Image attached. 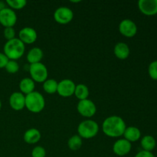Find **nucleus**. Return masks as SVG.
<instances>
[{"mask_svg":"<svg viewBox=\"0 0 157 157\" xmlns=\"http://www.w3.org/2000/svg\"><path fill=\"white\" fill-rule=\"evenodd\" d=\"M127 128L125 121L119 116H110L104 120L102 124L103 132L106 136L117 138L124 135Z\"/></svg>","mask_w":157,"mask_h":157,"instance_id":"obj_1","label":"nucleus"},{"mask_svg":"<svg viewBox=\"0 0 157 157\" xmlns=\"http://www.w3.org/2000/svg\"><path fill=\"white\" fill-rule=\"evenodd\" d=\"M3 51H4L3 53L7 56L9 60L16 61L21 58L24 55L25 45L18 38H15L10 41H6L3 48Z\"/></svg>","mask_w":157,"mask_h":157,"instance_id":"obj_2","label":"nucleus"},{"mask_svg":"<svg viewBox=\"0 0 157 157\" xmlns=\"http://www.w3.org/2000/svg\"><path fill=\"white\" fill-rule=\"evenodd\" d=\"M45 107V100L38 91H33L25 95V107L29 111L38 113L42 111Z\"/></svg>","mask_w":157,"mask_h":157,"instance_id":"obj_3","label":"nucleus"},{"mask_svg":"<svg viewBox=\"0 0 157 157\" xmlns=\"http://www.w3.org/2000/svg\"><path fill=\"white\" fill-rule=\"evenodd\" d=\"M99 132V126L96 121L93 120H85L79 124L78 127V133L81 138L91 139L96 136Z\"/></svg>","mask_w":157,"mask_h":157,"instance_id":"obj_4","label":"nucleus"},{"mask_svg":"<svg viewBox=\"0 0 157 157\" xmlns=\"http://www.w3.org/2000/svg\"><path fill=\"white\" fill-rule=\"evenodd\" d=\"M29 73L31 78L37 83H44L48 79V75L47 67L41 62L30 64Z\"/></svg>","mask_w":157,"mask_h":157,"instance_id":"obj_5","label":"nucleus"},{"mask_svg":"<svg viewBox=\"0 0 157 157\" xmlns=\"http://www.w3.org/2000/svg\"><path fill=\"white\" fill-rule=\"evenodd\" d=\"M78 112L81 115L87 118H90L94 116L97 112L96 104L89 99L79 101L77 106Z\"/></svg>","mask_w":157,"mask_h":157,"instance_id":"obj_6","label":"nucleus"},{"mask_svg":"<svg viewBox=\"0 0 157 157\" xmlns=\"http://www.w3.org/2000/svg\"><path fill=\"white\" fill-rule=\"evenodd\" d=\"M74 18V12L70 8L59 7L54 12V19L56 22L61 25L70 23Z\"/></svg>","mask_w":157,"mask_h":157,"instance_id":"obj_7","label":"nucleus"},{"mask_svg":"<svg viewBox=\"0 0 157 157\" xmlns=\"http://www.w3.org/2000/svg\"><path fill=\"white\" fill-rule=\"evenodd\" d=\"M17 21V15L10 8H5L0 11V24L5 28L14 27Z\"/></svg>","mask_w":157,"mask_h":157,"instance_id":"obj_8","label":"nucleus"},{"mask_svg":"<svg viewBox=\"0 0 157 157\" xmlns=\"http://www.w3.org/2000/svg\"><path fill=\"white\" fill-rule=\"evenodd\" d=\"M119 32L127 38H133L137 32V26L134 21L127 18L121 21L119 24Z\"/></svg>","mask_w":157,"mask_h":157,"instance_id":"obj_9","label":"nucleus"},{"mask_svg":"<svg viewBox=\"0 0 157 157\" xmlns=\"http://www.w3.org/2000/svg\"><path fill=\"white\" fill-rule=\"evenodd\" d=\"M76 84L70 79H63L58 82L57 93L63 98H69L75 94Z\"/></svg>","mask_w":157,"mask_h":157,"instance_id":"obj_10","label":"nucleus"},{"mask_svg":"<svg viewBox=\"0 0 157 157\" xmlns=\"http://www.w3.org/2000/svg\"><path fill=\"white\" fill-rule=\"evenodd\" d=\"M38 38L37 32L35 29L31 27H25L18 32V39L25 44H33Z\"/></svg>","mask_w":157,"mask_h":157,"instance_id":"obj_11","label":"nucleus"},{"mask_svg":"<svg viewBox=\"0 0 157 157\" xmlns=\"http://www.w3.org/2000/svg\"><path fill=\"white\" fill-rule=\"evenodd\" d=\"M138 8L144 15L151 16L157 14V0H140Z\"/></svg>","mask_w":157,"mask_h":157,"instance_id":"obj_12","label":"nucleus"},{"mask_svg":"<svg viewBox=\"0 0 157 157\" xmlns=\"http://www.w3.org/2000/svg\"><path fill=\"white\" fill-rule=\"evenodd\" d=\"M132 148L131 143L127 140H117L113 145V152L115 155L118 156H124L128 154Z\"/></svg>","mask_w":157,"mask_h":157,"instance_id":"obj_13","label":"nucleus"},{"mask_svg":"<svg viewBox=\"0 0 157 157\" xmlns=\"http://www.w3.org/2000/svg\"><path fill=\"white\" fill-rule=\"evenodd\" d=\"M9 102L14 110H21L25 107V96L21 92H14L9 97Z\"/></svg>","mask_w":157,"mask_h":157,"instance_id":"obj_14","label":"nucleus"},{"mask_svg":"<svg viewBox=\"0 0 157 157\" xmlns=\"http://www.w3.org/2000/svg\"><path fill=\"white\" fill-rule=\"evenodd\" d=\"M41 132L36 128H30L25 132L23 135L24 141L28 144H35L41 140Z\"/></svg>","mask_w":157,"mask_h":157,"instance_id":"obj_15","label":"nucleus"},{"mask_svg":"<svg viewBox=\"0 0 157 157\" xmlns=\"http://www.w3.org/2000/svg\"><path fill=\"white\" fill-rule=\"evenodd\" d=\"M114 55L121 60H125L129 57L130 53V48L126 43L118 42L113 48Z\"/></svg>","mask_w":157,"mask_h":157,"instance_id":"obj_16","label":"nucleus"},{"mask_svg":"<svg viewBox=\"0 0 157 157\" xmlns=\"http://www.w3.org/2000/svg\"><path fill=\"white\" fill-rule=\"evenodd\" d=\"M123 136H124V139L127 140L129 142H136L141 137V132L140 129L136 127L130 126L128 127H127Z\"/></svg>","mask_w":157,"mask_h":157,"instance_id":"obj_17","label":"nucleus"},{"mask_svg":"<svg viewBox=\"0 0 157 157\" xmlns=\"http://www.w3.org/2000/svg\"><path fill=\"white\" fill-rule=\"evenodd\" d=\"M43 56H44L43 51L40 48L35 47L32 48L28 52L26 59H27L28 62L30 63V64H36V63L41 62V61L43 58Z\"/></svg>","mask_w":157,"mask_h":157,"instance_id":"obj_18","label":"nucleus"},{"mask_svg":"<svg viewBox=\"0 0 157 157\" xmlns=\"http://www.w3.org/2000/svg\"><path fill=\"white\" fill-rule=\"evenodd\" d=\"M35 82L31 78H25L19 83L20 92L25 96L35 91Z\"/></svg>","mask_w":157,"mask_h":157,"instance_id":"obj_19","label":"nucleus"},{"mask_svg":"<svg viewBox=\"0 0 157 157\" xmlns=\"http://www.w3.org/2000/svg\"><path fill=\"white\" fill-rule=\"evenodd\" d=\"M141 147L143 150L148 152H152L156 146V141L155 138L151 135H146L141 139Z\"/></svg>","mask_w":157,"mask_h":157,"instance_id":"obj_20","label":"nucleus"},{"mask_svg":"<svg viewBox=\"0 0 157 157\" xmlns=\"http://www.w3.org/2000/svg\"><path fill=\"white\" fill-rule=\"evenodd\" d=\"M89 94H90V91H89V89L87 85H85L84 84H77L76 87H75V90L74 95L79 101L88 99Z\"/></svg>","mask_w":157,"mask_h":157,"instance_id":"obj_21","label":"nucleus"},{"mask_svg":"<svg viewBox=\"0 0 157 157\" xmlns=\"http://www.w3.org/2000/svg\"><path fill=\"white\" fill-rule=\"evenodd\" d=\"M58 82L55 79H47L43 83V90L48 94H53L58 91Z\"/></svg>","mask_w":157,"mask_h":157,"instance_id":"obj_22","label":"nucleus"},{"mask_svg":"<svg viewBox=\"0 0 157 157\" xmlns=\"http://www.w3.org/2000/svg\"><path fill=\"white\" fill-rule=\"evenodd\" d=\"M83 145L82 138L79 136V135H74L71 137L69 138L68 141H67V146L68 148L71 150L73 151H76L81 149V147Z\"/></svg>","mask_w":157,"mask_h":157,"instance_id":"obj_23","label":"nucleus"},{"mask_svg":"<svg viewBox=\"0 0 157 157\" xmlns=\"http://www.w3.org/2000/svg\"><path fill=\"white\" fill-rule=\"evenodd\" d=\"M6 4L12 10H14V9L20 10V9L25 7L26 5H27V2L25 0H7Z\"/></svg>","mask_w":157,"mask_h":157,"instance_id":"obj_24","label":"nucleus"},{"mask_svg":"<svg viewBox=\"0 0 157 157\" xmlns=\"http://www.w3.org/2000/svg\"><path fill=\"white\" fill-rule=\"evenodd\" d=\"M6 71L9 74H15L19 71V64L16 61L9 60L5 67Z\"/></svg>","mask_w":157,"mask_h":157,"instance_id":"obj_25","label":"nucleus"},{"mask_svg":"<svg viewBox=\"0 0 157 157\" xmlns=\"http://www.w3.org/2000/svg\"><path fill=\"white\" fill-rule=\"evenodd\" d=\"M148 73L152 79L157 81V60L150 63L148 67Z\"/></svg>","mask_w":157,"mask_h":157,"instance_id":"obj_26","label":"nucleus"},{"mask_svg":"<svg viewBox=\"0 0 157 157\" xmlns=\"http://www.w3.org/2000/svg\"><path fill=\"white\" fill-rule=\"evenodd\" d=\"M46 150L41 146H37L34 147L32 151V157H45Z\"/></svg>","mask_w":157,"mask_h":157,"instance_id":"obj_27","label":"nucleus"},{"mask_svg":"<svg viewBox=\"0 0 157 157\" xmlns=\"http://www.w3.org/2000/svg\"><path fill=\"white\" fill-rule=\"evenodd\" d=\"M3 35H4L5 38L7 41H10V40L15 38V31L13 27L5 28Z\"/></svg>","mask_w":157,"mask_h":157,"instance_id":"obj_28","label":"nucleus"},{"mask_svg":"<svg viewBox=\"0 0 157 157\" xmlns=\"http://www.w3.org/2000/svg\"><path fill=\"white\" fill-rule=\"evenodd\" d=\"M9 61V59L7 58V56L4 53L0 52V69L5 68Z\"/></svg>","mask_w":157,"mask_h":157,"instance_id":"obj_29","label":"nucleus"},{"mask_svg":"<svg viewBox=\"0 0 157 157\" xmlns=\"http://www.w3.org/2000/svg\"><path fill=\"white\" fill-rule=\"evenodd\" d=\"M134 157H156V156H154V154H153L152 152L142 150V151H140L139 153H136V156Z\"/></svg>","mask_w":157,"mask_h":157,"instance_id":"obj_30","label":"nucleus"},{"mask_svg":"<svg viewBox=\"0 0 157 157\" xmlns=\"http://www.w3.org/2000/svg\"><path fill=\"white\" fill-rule=\"evenodd\" d=\"M1 108H2V101L1 100H0V110H1Z\"/></svg>","mask_w":157,"mask_h":157,"instance_id":"obj_31","label":"nucleus"}]
</instances>
